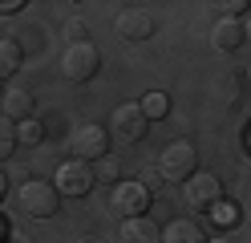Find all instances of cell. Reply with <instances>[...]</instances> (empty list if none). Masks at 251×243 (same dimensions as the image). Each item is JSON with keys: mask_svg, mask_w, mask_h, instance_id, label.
<instances>
[{"mask_svg": "<svg viewBox=\"0 0 251 243\" xmlns=\"http://www.w3.org/2000/svg\"><path fill=\"white\" fill-rule=\"evenodd\" d=\"M98 65H101V57H98L93 45H69L65 53H61V73L69 81H89L98 73Z\"/></svg>", "mask_w": 251, "mask_h": 243, "instance_id": "9", "label": "cell"}, {"mask_svg": "<svg viewBox=\"0 0 251 243\" xmlns=\"http://www.w3.org/2000/svg\"><path fill=\"white\" fill-rule=\"evenodd\" d=\"M17 8H25L21 0H0V16H8V12H17Z\"/></svg>", "mask_w": 251, "mask_h": 243, "instance_id": "23", "label": "cell"}, {"mask_svg": "<svg viewBox=\"0 0 251 243\" xmlns=\"http://www.w3.org/2000/svg\"><path fill=\"white\" fill-rule=\"evenodd\" d=\"M93 166L89 162H77V158H69V162H61L57 166V174H53V187H57V194H65V199H85V194L93 190Z\"/></svg>", "mask_w": 251, "mask_h": 243, "instance_id": "4", "label": "cell"}, {"mask_svg": "<svg viewBox=\"0 0 251 243\" xmlns=\"http://www.w3.org/2000/svg\"><path fill=\"white\" fill-rule=\"evenodd\" d=\"M8 194V178H4V170H0V199Z\"/></svg>", "mask_w": 251, "mask_h": 243, "instance_id": "24", "label": "cell"}, {"mask_svg": "<svg viewBox=\"0 0 251 243\" xmlns=\"http://www.w3.org/2000/svg\"><path fill=\"white\" fill-rule=\"evenodd\" d=\"M207 243H231V239H223V235H215V239H207Z\"/></svg>", "mask_w": 251, "mask_h": 243, "instance_id": "26", "label": "cell"}, {"mask_svg": "<svg viewBox=\"0 0 251 243\" xmlns=\"http://www.w3.org/2000/svg\"><path fill=\"white\" fill-rule=\"evenodd\" d=\"M77 243H93V239H77Z\"/></svg>", "mask_w": 251, "mask_h": 243, "instance_id": "27", "label": "cell"}, {"mask_svg": "<svg viewBox=\"0 0 251 243\" xmlns=\"http://www.w3.org/2000/svg\"><path fill=\"white\" fill-rule=\"evenodd\" d=\"M122 243H162V231L150 215H138V219H122Z\"/></svg>", "mask_w": 251, "mask_h": 243, "instance_id": "11", "label": "cell"}, {"mask_svg": "<svg viewBox=\"0 0 251 243\" xmlns=\"http://www.w3.org/2000/svg\"><path fill=\"white\" fill-rule=\"evenodd\" d=\"M17 69H21V45L0 37V81H4V77H12Z\"/></svg>", "mask_w": 251, "mask_h": 243, "instance_id": "14", "label": "cell"}, {"mask_svg": "<svg viewBox=\"0 0 251 243\" xmlns=\"http://www.w3.org/2000/svg\"><path fill=\"white\" fill-rule=\"evenodd\" d=\"M17 146H21V142H17V126H12L4 113H0V162H4L12 150H17Z\"/></svg>", "mask_w": 251, "mask_h": 243, "instance_id": "16", "label": "cell"}, {"mask_svg": "<svg viewBox=\"0 0 251 243\" xmlns=\"http://www.w3.org/2000/svg\"><path fill=\"white\" fill-rule=\"evenodd\" d=\"M93 178H98V183H114V187H118V183H122V162L109 158V154L98 158V162H93Z\"/></svg>", "mask_w": 251, "mask_h": 243, "instance_id": "15", "label": "cell"}, {"mask_svg": "<svg viewBox=\"0 0 251 243\" xmlns=\"http://www.w3.org/2000/svg\"><path fill=\"white\" fill-rule=\"evenodd\" d=\"M211 215H215V223H235V211L231 207H215Z\"/></svg>", "mask_w": 251, "mask_h": 243, "instance_id": "22", "label": "cell"}, {"mask_svg": "<svg viewBox=\"0 0 251 243\" xmlns=\"http://www.w3.org/2000/svg\"><path fill=\"white\" fill-rule=\"evenodd\" d=\"M146 126H150V118L142 113V102H122L109 113V138L122 146H138L146 138Z\"/></svg>", "mask_w": 251, "mask_h": 243, "instance_id": "1", "label": "cell"}, {"mask_svg": "<svg viewBox=\"0 0 251 243\" xmlns=\"http://www.w3.org/2000/svg\"><path fill=\"white\" fill-rule=\"evenodd\" d=\"M146 207H150V190L142 183H118L114 194H109V211L118 219H138L146 215Z\"/></svg>", "mask_w": 251, "mask_h": 243, "instance_id": "7", "label": "cell"}, {"mask_svg": "<svg viewBox=\"0 0 251 243\" xmlns=\"http://www.w3.org/2000/svg\"><path fill=\"white\" fill-rule=\"evenodd\" d=\"M158 174H162V183H186L195 170H199V154H195V146L191 142H170L166 150L158 154Z\"/></svg>", "mask_w": 251, "mask_h": 243, "instance_id": "3", "label": "cell"}, {"mask_svg": "<svg viewBox=\"0 0 251 243\" xmlns=\"http://www.w3.org/2000/svg\"><path fill=\"white\" fill-rule=\"evenodd\" d=\"M182 194H186V207L191 211H215L223 203V183L215 174H207V170H195L182 183Z\"/></svg>", "mask_w": 251, "mask_h": 243, "instance_id": "5", "label": "cell"}, {"mask_svg": "<svg viewBox=\"0 0 251 243\" xmlns=\"http://www.w3.org/2000/svg\"><path fill=\"white\" fill-rule=\"evenodd\" d=\"M243 37L251 41V16H247V21H243Z\"/></svg>", "mask_w": 251, "mask_h": 243, "instance_id": "25", "label": "cell"}, {"mask_svg": "<svg viewBox=\"0 0 251 243\" xmlns=\"http://www.w3.org/2000/svg\"><path fill=\"white\" fill-rule=\"evenodd\" d=\"M0 113H4L12 126L28 122V118L37 113V97H33V89H25V85H8L4 93H0Z\"/></svg>", "mask_w": 251, "mask_h": 243, "instance_id": "10", "label": "cell"}, {"mask_svg": "<svg viewBox=\"0 0 251 243\" xmlns=\"http://www.w3.org/2000/svg\"><path fill=\"white\" fill-rule=\"evenodd\" d=\"M166 109H170L166 93H158V89H154V93H146V97H142V113H146V118H162Z\"/></svg>", "mask_w": 251, "mask_h": 243, "instance_id": "18", "label": "cell"}, {"mask_svg": "<svg viewBox=\"0 0 251 243\" xmlns=\"http://www.w3.org/2000/svg\"><path fill=\"white\" fill-rule=\"evenodd\" d=\"M105 146H109V134L101 126H93V122H85V126H77L73 134H69V154L77 158V162H98V158H105Z\"/></svg>", "mask_w": 251, "mask_h": 243, "instance_id": "6", "label": "cell"}, {"mask_svg": "<svg viewBox=\"0 0 251 243\" xmlns=\"http://www.w3.org/2000/svg\"><path fill=\"white\" fill-rule=\"evenodd\" d=\"M65 41H69V45H89V25L81 21V16L65 21Z\"/></svg>", "mask_w": 251, "mask_h": 243, "instance_id": "19", "label": "cell"}, {"mask_svg": "<svg viewBox=\"0 0 251 243\" xmlns=\"http://www.w3.org/2000/svg\"><path fill=\"white\" fill-rule=\"evenodd\" d=\"M219 8H223V16H231V21H239V12H243L247 4H243V0H231V4H219Z\"/></svg>", "mask_w": 251, "mask_h": 243, "instance_id": "21", "label": "cell"}, {"mask_svg": "<svg viewBox=\"0 0 251 243\" xmlns=\"http://www.w3.org/2000/svg\"><path fill=\"white\" fill-rule=\"evenodd\" d=\"M138 183H142L146 190H154V187H162V174H158V166H146V174L138 178Z\"/></svg>", "mask_w": 251, "mask_h": 243, "instance_id": "20", "label": "cell"}, {"mask_svg": "<svg viewBox=\"0 0 251 243\" xmlns=\"http://www.w3.org/2000/svg\"><path fill=\"white\" fill-rule=\"evenodd\" d=\"M41 138H45V130H41V122H37V118H28V122H21V126H17V142H21V146H37Z\"/></svg>", "mask_w": 251, "mask_h": 243, "instance_id": "17", "label": "cell"}, {"mask_svg": "<svg viewBox=\"0 0 251 243\" xmlns=\"http://www.w3.org/2000/svg\"><path fill=\"white\" fill-rule=\"evenodd\" d=\"M17 207H21V215H28V219H53L57 207H61V194H57L53 183L28 178V183L17 190Z\"/></svg>", "mask_w": 251, "mask_h": 243, "instance_id": "2", "label": "cell"}, {"mask_svg": "<svg viewBox=\"0 0 251 243\" xmlns=\"http://www.w3.org/2000/svg\"><path fill=\"white\" fill-rule=\"evenodd\" d=\"M162 243H207V231H202V223L195 219H170L162 227Z\"/></svg>", "mask_w": 251, "mask_h": 243, "instance_id": "12", "label": "cell"}, {"mask_svg": "<svg viewBox=\"0 0 251 243\" xmlns=\"http://www.w3.org/2000/svg\"><path fill=\"white\" fill-rule=\"evenodd\" d=\"M114 32H118V41H126V45L150 41V32H154V16H150L146 8L130 4V8H122V12L114 16Z\"/></svg>", "mask_w": 251, "mask_h": 243, "instance_id": "8", "label": "cell"}, {"mask_svg": "<svg viewBox=\"0 0 251 243\" xmlns=\"http://www.w3.org/2000/svg\"><path fill=\"white\" fill-rule=\"evenodd\" d=\"M247 37H243V21H231V16H219L215 28H211V45L223 49V53H231V49H239Z\"/></svg>", "mask_w": 251, "mask_h": 243, "instance_id": "13", "label": "cell"}]
</instances>
